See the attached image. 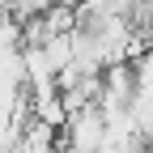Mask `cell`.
<instances>
[{
	"label": "cell",
	"instance_id": "6da1fadb",
	"mask_svg": "<svg viewBox=\"0 0 153 153\" xmlns=\"http://www.w3.org/2000/svg\"><path fill=\"white\" fill-rule=\"evenodd\" d=\"M64 132H68V149H72V153H102V140H106V111H102L98 102L72 111L68 123H64Z\"/></svg>",
	"mask_w": 153,
	"mask_h": 153
},
{
	"label": "cell",
	"instance_id": "7a4b0ae2",
	"mask_svg": "<svg viewBox=\"0 0 153 153\" xmlns=\"http://www.w3.org/2000/svg\"><path fill=\"white\" fill-rule=\"evenodd\" d=\"M136 68V94H153V43L140 51V60H132Z\"/></svg>",
	"mask_w": 153,
	"mask_h": 153
},
{
	"label": "cell",
	"instance_id": "3957f363",
	"mask_svg": "<svg viewBox=\"0 0 153 153\" xmlns=\"http://www.w3.org/2000/svg\"><path fill=\"white\" fill-rule=\"evenodd\" d=\"M115 4H119L123 13H136V9H145V4H149V0H115Z\"/></svg>",
	"mask_w": 153,
	"mask_h": 153
}]
</instances>
